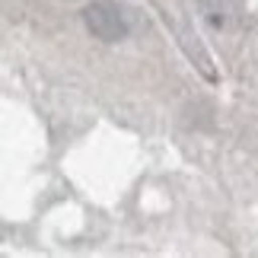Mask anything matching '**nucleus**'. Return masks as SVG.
<instances>
[{"label":"nucleus","mask_w":258,"mask_h":258,"mask_svg":"<svg viewBox=\"0 0 258 258\" xmlns=\"http://www.w3.org/2000/svg\"><path fill=\"white\" fill-rule=\"evenodd\" d=\"M201 10H204V19L214 29L226 26V4H223V0H201Z\"/></svg>","instance_id":"obj_2"},{"label":"nucleus","mask_w":258,"mask_h":258,"mask_svg":"<svg viewBox=\"0 0 258 258\" xmlns=\"http://www.w3.org/2000/svg\"><path fill=\"white\" fill-rule=\"evenodd\" d=\"M83 23H86L89 32L96 38H102V42H118V38L127 35V23H124L121 10H118L112 0H93V4H86Z\"/></svg>","instance_id":"obj_1"}]
</instances>
